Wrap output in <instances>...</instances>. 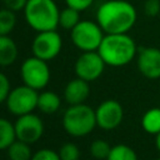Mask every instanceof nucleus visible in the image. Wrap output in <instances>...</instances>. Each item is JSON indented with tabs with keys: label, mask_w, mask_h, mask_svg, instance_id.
Instances as JSON below:
<instances>
[{
	"label": "nucleus",
	"mask_w": 160,
	"mask_h": 160,
	"mask_svg": "<svg viewBox=\"0 0 160 160\" xmlns=\"http://www.w3.org/2000/svg\"><path fill=\"white\" fill-rule=\"evenodd\" d=\"M136 19L135 6L126 0L104 1L96 11V22L105 34H125L134 28Z\"/></svg>",
	"instance_id": "1"
},
{
	"label": "nucleus",
	"mask_w": 160,
	"mask_h": 160,
	"mask_svg": "<svg viewBox=\"0 0 160 160\" xmlns=\"http://www.w3.org/2000/svg\"><path fill=\"white\" fill-rule=\"evenodd\" d=\"M98 52L106 65L120 68L131 62L138 55V48L134 39L125 34H105Z\"/></svg>",
	"instance_id": "2"
},
{
	"label": "nucleus",
	"mask_w": 160,
	"mask_h": 160,
	"mask_svg": "<svg viewBox=\"0 0 160 160\" xmlns=\"http://www.w3.org/2000/svg\"><path fill=\"white\" fill-rule=\"evenodd\" d=\"M59 8L54 0H29L24 16L30 28L40 31L55 30L59 26Z\"/></svg>",
	"instance_id": "3"
},
{
	"label": "nucleus",
	"mask_w": 160,
	"mask_h": 160,
	"mask_svg": "<svg viewBox=\"0 0 160 160\" xmlns=\"http://www.w3.org/2000/svg\"><path fill=\"white\" fill-rule=\"evenodd\" d=\"M96 125L95 110L84 102L70 105L62 115V126L65 131L75 138L90 134Z\"/></svg>",
	"instance_id": "4"
},
{
	"label": "nucleus",
	"mask_w": 160,
	"mask_h": 160,
	"mask_svg": "<svg viewBox=\"0 0 160 160\" xmlns=\"http://www.w3.org/2000/svg\"><path fill=\"white\" fill-rule=\"evenodd\" d=\"M70 31L72 44L81 51H98L105 36L100 25L90 20H80Z\"/></svg>",
	"instance_id": "5"
},
{
	"label": "nucleus",
	"mask_w": 160,
	"mask_h": 160,
	"mask_svg": "<svg viewBox=\"0 0 160 160\" xmlns=\"http://www.w3.org/2000/svg\"><path fill=\"white\" fill-rule=\"evenodd\" d=\"M20 75L24 84L35 90L44 89L50 81V69L48 62L38 56L28 58L21 64Z\"/></svg>",
	"instance_id": "6"
},
{
	"label": "nucleus",
	"mask_w": 160,
	"mask_h": 160,
	"mask_svg": "<svg viewBox=\"0 0 160 160\" xmlns=\"http://www.w3.org/2000/svg\"><path fill=\"white\" fill-rule=\"evenodd\" d=\"M38 90L24 84L21 86L12 89L5 102L8 110L11 114L21 116L32 112V110L38 108Z\"/></svg>",
	"instance_id": "7"
},
{
	"label": "nucleus",
	"mask_w": 160,
	"mask_h": 160,
	"mask_svg": "<svg viewBox=\"0 0 160 160\" xmlns=\"http://www.w3.org/2000/svg\"><path fill=\"white\" fill-rule=\"evenodd\" d=\"M62 48V39L55 30L40 31L32 40V54L45 61L56 58Z\"/></svg>",
	"instance_id": "8"
},
{
	"label": "nucleus",
	"mask_w": 160,
	"mask_h": 160,
	"mask_svg": "<svg viewBox=\"0 0 160 160\" xmlns=\"http://www.w3.org/2000/svg\"><path fill=\"white\" fill-rule=\"evenodd\" d=\"M105 65V61L98 51H82L75 61L74 70L78 78L90 82L101 76Z\"/></svg>",
	"instance_id": "9"
},
{
	"label": "nucleus",
	"mask_w": 160,
	"mask_h": 160,
	"mask_svg": "<svg viewBox=\"0 0 160 160\" xmlns=\"http://www.w3.org/2000/svg\"><path fill=\"white\" fill-rule=\"evenodd\" d=\"M14 126H15L16 139L25 141L30 145L36 142L44 134L42 120L32 112L19 116L18 120L15 121Z\"/></svg>",
	"instance_id": "10"
},
{
	"label": "nucleus",
	"mask_w": 160,
	"mask_h": 160,
	"mask_svg": "<svg viewBox=\"0 0 160 160\" xmlns=\"http://www.w3.org/2000/svg\"><path fill=\"white\" fill-rule=\"evenodd\" d=\"M96 124L102 130H112L118 128L124 118V110L119 101L109 99L102 101L95 110Z\"/></svg>",
	"instance_id": "11"
},
{
	"label": "nucleus",
	"mask_w": 160,
	"mask_h": 160,
	"mask_svg": "<svg viewBox=\"0 0 160 160\" xmlns=\"http://www.w3.org/2000/svg\"><path fill=\"white\" fill-rule=\"evenodd\" d=\"M138 69L142 76L155 80L160 78V49L148 46L138 50Z\"/></svg>",
	"instance_id": "12"
},
{
	"label": "nucleus",
	"mask_w": 160,
	"mask_h": 160,
	"mask_svg": "<svg viewBox=\"0 0 160 160\" xmlns=\"http://www.w3.org/2000/svg\"><path fill=\"white\" fill-rule=\"evenodd\" d=\"M90 94L89 81L82 80L80 78L70 80L64 89V99L69 105L82 104L88 99Z\"/></svg>",
	"instance_id": "13"
},
{
	"label": "nucleus",
	"mask_w": 160,
	"mask_h": 160,
	"mask_svg": "<svg viewBox=\"0 0 160 160\" xmlns=\"http://www.w3.org/2000/svg\"><path fill=\"white\" fill-rule=\"evenodd\" d=\"M18 58V46L9 35H0V66H9Z\"/></svg>",
	"instance_id": "14"
},
{
	"label": "nucleus",
	"mask_w": 160,
	"mask_h": 160,
	"mask_svg": "<svg viewBox=\"0 0 160 160\" xmlns=\"http://www.w3.org/2000/svg\"><path fill=\"white\" fill-rule=\"evenodd\" d=\"M61 105L60 96L54 91H42L38 98V109L44 114H54Z\"/></svg>",
	"instance_id": "15"
},
{
	"label": "nucleus",
	"mask_w": 160,
	"mask_h": 160,
	"mask_svg": "<svg viewBox=\"0 0 160 160\" xmlns=\"http://www.w3.org/2000/svg\"><path fill=\"white\" fill-rule=\"evenodd\" d=\"M8 156L10 160H31L32 151L30 144L16 139L8 149Z\"/></svg>",
	"instance_id": "16"
},
{
	"label": "nucleus",
	"mask_w": 160,
	"mask_h": 160,
	"mask_svg": "<svg viewBox=\"0 0 160 160\" xmlns=\"http://www.w3.org/2000/svg\"><path fill=\"white\" fill-rule=\"evenodd\" d=\"M141 126L148 134L156 135L160 132V108L149 109L142 115Z\"/></svg>",
	"instance_id": "17"
},
{
	"label": "nucleus",
	"mask_w": 160,
	"mask_h": 160,
	"mask_svg": "<svg viewBox=\"0 0 160 160\" xmlns=\"http://www.w3.org/2000/svg\"><path fill=\"white\" fill-rule=\"evenodd\" d=\"M16 140L15 126L8 119L0 118V150H6Z\"/></svg>",
	"instance_id": "18"
},
{
	"label": "nucleus",
	"mask_w": 160,
	"mask_h": 160,
	"mask_svg": "<svg viewBox=\"0 0 160 160\" xmlns=\"http://www.w3.org/2000/svg\"><path fill=\"white\" fill-rule=\"evenodd\" d=\"M80 11L76 9H72L70 6H66L60 11L59 15V25L65 30H72L78 22L80 21Z\"/></svg>",
	"instance_id": "19"
},
{
	"label": "nucleus",
	"mask_w": 160,
	"mask_h": 160,
	"mask_svg": "<svg viewBox=\"0 0 160 160\" xmlns=\"http://www.w3.org/2000/svg\"><path fill=\"white\" fill-rule=\"evenodd\" d=\"M106 160H138V156L130 146L125 144H119L111 146L110 154Z\"/></svg>",
	"instance_id": "20"
},
{
	"label": "nucleus",
	"mask_w": 160,
	"mask_h": 160,
	"mask_svg": "<svg viewBox=\"0 0 160 160\" xmlns=\"http://www.w3.org/2000/svg\"><path fill=\"white\" fill-rule=\"evenodd\" d=\"M16 25L15 11L5 8L0 10V35H9Z\"/></svg>",
	"instance_id": "21"
},
{
	"label": "nucleus",
	"mask_w": 160,
	"mask_h": 160,
	"mask_svg": "<svg viewBox=\"0 0 160 160\" xmlns=\"http://www.w3.org/2000/svg\"><path fill=\"white\" fill-rule=\"evenodd\" d=\"M111 150V146L105 140H95L90 145V154L98 160H106Z\"/></svg>",
	"instance_id": "22"
},
{
	"label": "nucleus",
	"mask_w": 160,
	"mask_h": 160,
	"mask_svg": "<svg viewBox=\"0 0 160 160\" xmlns=\"http://www.w3.org/2000/svg\"><path fill=\"white\" fill-rule=\"evenodd\" d=\"M59 155L61 160H79L80 150L74 142H66L60 148Z\"/></svg>",
	"instance_id": "23"
},
{
	"label": "nucleus",
	"mask_w": 160,
	"mask_h": 160,
	"mask_svg": "<svg viewBox=\"0 0 160 160\" xmlns=\"http://www.w3.org/2000/svg\"><path fill=\"white\" fill-rule=\"evenodd\" d=\"M31 160H61L59 151H54L51 149H40L32 154Z\"/></svg>",
	"instance_id": "24"
},
{
	"label": "nucleus",
	"mask_w": 160,
	"mask_h": 160,
	"mask_svg": "<svg viewBox=\"0 0 160 160\" xmlns=\"http://www.w3.org/2000/svg\"><path fill=\"white\" fill-rule=\"evenodd\" d=\"M10 91H11V88H10V81L8 76L0 72V104L6 101Z\"/></svg>",
	"instance_id": "25"
},
{
	"label": "nucleus",
	"mask_w": 160,
	"mask_h": 160,
	"mask_svg": "<svg viewBox=\"0 0 160 160\" xmlns=\"http://www.w3.org/2000/svg\"><path fill=\"white\" fill-rule=\"evenodd\" d=\"M144 12L150 18H154V16L159 15V12H160V0H146L145 4H144Z\"/></svg>",
	"instance_id": "26"
},
{
	"label": "nucleus",
	"mask_w": 160,
	"mask_h": 160,
	"mask_svg": "<svg viewBox=\"0 0 160 160\" xmlns=\"http://www.w3.org/2000/svg\"><path fill=\"white\" fill-rule=\"evenodd\" d=\"M94 0H65L66 6H70L72 9H76L79 11H84L89 9L92 5Z\"/></svg>",
	"instance_id": "27"
},
{
	"label": "nucleus",
	"mask_w": 160,
	"mask_h": 160,
	"mask_svg": "<svg viewBox=\"0 0 160 160\" xmlns=\"http://www.w3.org/2000/svg\"><path fill=\"white\" fill-rule=\"evenodd\" d=\"M5 8L12 10V11H19V10H24L28 1L29 0H2Z\"/></svg>",
	"instance_id": "28"
},
{
	"label": "nucleus",
	"mask_w": 160,
	"mask_h": 160,
	"mask_svg": "<svg viewBox=\"0 0 160 160\" xmlns=\"http://www.w3.org/2000/svg\"><path fill=\"white\" fill-rule=\"evenodd\" d=\"M155 144H156L158 150L160 151V132H158V134H156V140H155Z\"/></svg>",
	"instance_id": "29"
},
{
	"label": "nucleus",
	"mask_w": 160,
	"mask_h": 160,
	"mask_svg": "<svg viewBox=\"0 0 160 160\" xmlns=\"http://www.w3.org/2000/svg\"><path fill=\"white\" fill-rule=\"evenodd\" d=\"M155 160H160V158H159V159H155Z\"/></svg>",
	"instance_id": "30"
}]
</instances>
